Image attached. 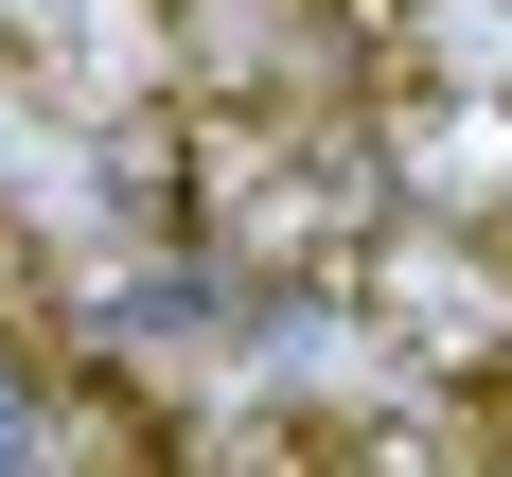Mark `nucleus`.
<instances>
[{
	"mask_svg": "<svg viewBox=\"0 0 512 477\" xmlns=\"http://www.w3.org/2000/svg\"><path fill=\"white\" fill-rule=\"evenodd\" d=\"M53 424H71V407H53V354H36V336H0V460H36Z\"/></svg>",
	"mask_w": 512,
	"mask_h": 477,
	"instance_id": "1",
	"label": "nucleus"
}]
</instances>
